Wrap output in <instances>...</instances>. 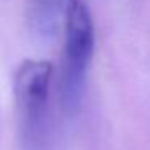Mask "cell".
<instances>
[{"mask_svg":"<svg viewBox=\"0 0 150 150\" xmlns=\"http://www.w3.org/2000/svg\"><path fill=\"white\" fill-rule=\"evenodd\" d=\"M65 58L60 74V102L68 115L78 113L82 103L89 63L94 55L95 31L89 7L82 0H71L65 18Z\"/></svg>","mask_w":150,"mask_h":150,"instance_id":"obj_1","label":"cell"},{"mask_svg":"<svg viewBox=\"0 0 150 150\" xmlns=\"http://www.w3.org/2000/svg\"><path fill=\"white\" fill-rule=\"evenodd\" d=\"M53 66L44 60H26L15 78V95L21 113L24 139L37 145L45 137L47 103Z\"/></svg>","mask_w":150,"mask_h":150,"instance_id":"obj_2","label":"cell"},{"mask_svg":"<svg viewBox=\"0 0 150 150\" xmlns=\"http://www.w3.org/2000/svg\"><path fill=\"white\" fill-rule=\"evenodd\" d=\"M71 0H29V23L33 31L44 39H52L57 34L62 16L66 18V11Z\"/></svg>","mask_w":150,"mask_h":150,"instance_id":"obj_3","label":"cell"}]
</instances>
